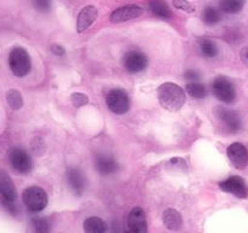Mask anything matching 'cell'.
Wrapping results in <instances>:
<instances>
[{"label":"cell","instance_id":"5","mask_svg":"<svg viewBox=\"0 0 248 233\" xmlns=\"http://www.w3.org/2000/svg\"><path fill=\"white\" fill-rule=\"evenodd\" d=\"M106 102L108 108L115 114H125L130 109V99L125 90L113 89L107 94Z\"/></svg>","mask_w":248,"mask_h":233},{"label":"cell","instance_id":"2","mask_svg":"<svg viewBox=\"0 0 248 233\" xmlns=\"http://www.w3.org/2000/svg\"><path fill=\"white\" fill-rule=\"evenodd\" d=\"M0 194H1V203L4 208H6L11 214H16L18 210L16 205L17 189L11 177L4 170L0 172Z\"/></svg>","mask_w":248,"mask_h":233},{"label":"cell","instance_id":"17","mask_svg":"<svg viewBox=\"0 0 248 233\" xmlns=\"http://www.w3.org/2000/svg\"><path fill=\"white\" fill-rule=\"evenodd\" d=\"M162 222L169 230L178 231L182 227L183 220H182V215L179 214V211L174 210V209H167L162 215Z\"/></svg>","mask_w":248,"mask_h":233},{"label":"cell","instance_id":"32","mask_svg":"<svg viewBox=\"0 0 248 233\" xmlns=\"http://www.w3.org/2000/svg\"><path fill=\"white\" fill-rule=\"evenodd\" d=\"M240 55H241L242 62H244L245 65H246L248 67V46L242 49V51H241V53H240Z\"/></svg>","mask_w":248,"mask_h":233},{"label":"cell","instance_id":"29","mask_svg":"<svg viewBox=\"0 0 248 233\" xmlns=\"http://www.w3.org/2000/svg\"><path fill=\"white\" fill-rule=\"evenodd\" d=\"M35 9L40 12H46L51 7V0H31Z\"/></svg>","mask_w":248,"mask_h":233},{"label":"cell","instance_id":"26","mask_svg":"<svg viewBox=\"0 0 248 233\" xmlns=\"http://www.w3.org/2000/svg\"><path fill=\"white\" fill-rule=\"evenodd\" d=\"M166 167L170 170H174V171H177V170H179V171H186V160L182 159V158H173V159H171L167 163Z\"/></svg>","mask_w":248,"mask_h":233},{"label":"cell","instance_id":"3","mask_svg":"<svg viewBox=\"0 0 248 233\" xmlns=\"http://www.w3.org/2000/svg\"><path fill=\"white\" fill-rule=\"evenodd\" d=\"M9 66L16 77H26L31 68V56L23 48L12 49L9 55Z\"/></svg>","mask_w":248,"mask_h":233},{"label":"cell","instance_id":"21","mask_svg":"<svg viewBox=\"0 0 248 233\" xmlns=\"http://www.w3.org/2000/svg\"><path fill=\"white\" fill-rule=\"evenodd\" d=\"M222 11L227 14H239L245 6V0H219Z\"/></svg>","mask_w":248,"mask_h":233},{"label":"cell","instance_id":"25","mask_svg":"<svg viewBox=\"0 0 248 233\" xmlns=\"http://www.w3.org/2000/svg\"><path fill=\"white\" fill-rule=\"evenodd\" d=\"M31 225H33L34 230L36 232H47L50 230V225H48L47 218L45 217H35L31 220Z\"/></svg>","mask_w":248,"mask_h":233},{"label":"cell","instance_id":"11","mask_svg":"<svg viewBox=\"0 0 248 233\" xmlns=\"http://www.w3.org/2000/svg\"><path fill=\"white\" fill-rule=\"evenodd\" d=\"M216 116L222 121V124L224 125V128L227 129L229 133H237L240 129L242 128L241 118H240L239 114L235 111H232V109L227 108H219L216 109Z\"/></svg>","mask_w":248,"mask_h":233},{"label":"cell","instance_id":"14","mask_svg":"<svg viewBox=\"0 0 248 233\" xmlns=\"http://www.w3.org/2000/svg\"><path fill=\"white\" fill-rule=\"evenodd\" d=\"M67 181L72 191L77 196H81L86 188V177L84 176V172L79 167L70 166L67 169Z\"/></svg>","mask_w":248,"mask_h":233},{"label":"cell","instance_id":"6","mask_svg":"<svg viewBox=\"0 0 248 233\" xmlns=\"http://www.w3.org/2000/svg\"><path fill=\"white\" fill-rule=\"evenodd\" d=\"M212 90L215 96L224 103H232L236 99V90L234 84L225 77L216 78L212 83Z\"/></svg>","mask_w":248,"mask_h":233},{"label":"cell","instance_id":"18","mask_svg":"<svg viewBox=\"0 0 248 233\" xmlns=\"http://www.w3.org/2000/svg\"><path fill=\"white\" fill-rule=\"evenodd\" d=\"M149 9L156 17L169 19L172 17V11L164 0H149Z\"/></svg>","mask_w":248,"mask_h":233},{"label":"cell","instance_id":"20","mask_svg":"<svg viewBox=\"0 0 248 233\" xmlns=\"http://www.w3.org/2000/svg\"><path fill=\"white\" fill-rule=\"evenodd\" d=\"M199 48H200L201 53L207 58H215L219 53L218 45L211 39H201L199 41Z\"/></svg>","mask_w":248,"mask_h":233},{"label":"cell","instance_id":"1","mask_svg":"<svg viewBox=\"0 0 248 233\" xmlns=\"http://www.w3.org/2000/svg\"><path fill=\"white\" fill-rule=\"evenodd\" d=\"M160 104L170 112H178L186 103V91L174 83H164L157 87Z\"/></svg>","mask_w":248,"mask_h":233},{"label":"cell","instance_id":"15","mask_svg":"<svg viewBox=\"0 0 248 233\" xmlns=\"http://www.w3.org/2000/svg\"><path fill=\"white\" fill-rule=\"evenodd\" d=\"M98 17V10L93 6V5H87L85 6L81 11L79 12L77 18V31L79 33H82L86 29L91 27V24Z\"/></svg>","mask_w":248,"mask_h":233},{"label":"cell","instance_id":"23","mask_svg":"<svg viewBox=\"0 0 248 233\" xmlns=\"http://www.w3.org/2000/svg\"><path fill=\"white\" fill-rule=\"evenodd\" d=\"M202 19L207 26H216L220 21V12L216 7L207 6L202 12Z\"/></svg>","mask_w":248,"mask_h":233},{"label":"cell","instance_id":"22","mask_svg":"<svg viewBox=\"0 0 248 233\" xmlns=\"http://www.w3.org/2000/svg\"><path fill=\"white\" fill-rule=\"evenodd\" d=\"M186 92H188V94L195 100L205 99V97L207 96V87H206L203 84H200V83L198 82H193L186 84Z\"/></svg>","mask_w":248,"mask_h":233},{"label":"cell","instance_id":"28","mask_svg":"<svg viewBox=\"0 0 248 233\" xmlns=\"http://www.w3.org/2000/svg\"><path fill=\"white\" fill-rule=\"evenodd\" d=\"M173 6L176 9L182 10V11L188 12V14L195 12V6L191 2H189L188 0H173Z\"/></svg>","mask_w":248,"mask_h":233},{"label":"cell","instance_id":"19","mask_svg":"<svg viewBox=\"0 0 248 233\" xmlns=\"http://www.w3.org/2000/svg\"><path fill=\"white\" fill-rule=\"evenodd\" d=\"M84 230L87 233H103L107 231V225L102 218L92 216L85 220Z\"/></svg>","mask_w":248,"mask_h":233},{"label":"cell","instance_id":"16","mask_svg":"<svg viewBox=\"0 0 248 233\" xmlns=\"http://www.w3.org/2000/svg\"><path fill=\"white\" fill-rule=\"evenodd\" d=\"M96 169L99 174L108 176L118 171L119 164L111 155L98 154L96 157Z\"/></svg>","mask_w":248,"mask_h":233},{"label":"cell","instance_id":"27","mask_svg":"<svg viewBox=\"0 0 248 233\" xmlns=\"http://www.w3.org/2000/svg\"><path fill=\"white\" fill-rule=\"evenodd\" d=\"M70 101H72L73 106L79 108V107H82L89 103V97L85 94H81V92H75V94L70 96Z\"/></svg>","mask_w":248,"mask_h":233},{"label":"cell","instance_id":"30","mask_svg":"<svg viewBox=\"0 0 248 233\" xmlns=\"http://www.w3.org/2000/svg\"><path fill=\"white\" fill-rule=\"evenodd\" d=\"M184 78L188 80H199L200 79V73L195 69H189L184 73Z\"/></svg>","mask_w":248,"mask_h":233},{"label":"cell","instance_id":"13","mask_svg":"<svg viewBox=\"0 0 248 233\" xmlns=\"http://www.w3.org/2000/svg\"><path fill=\"white\" fill-rule=\"evenodd\" d=\"M127 227L133 233H145L148 230L147 216L140 206L131 209L127 215Z\"/></svg>","mask_w":248,"mask_h":233},{"label":"cell","instance_id":"24","mask_svg":"<svg viewBox=\"0 0 248 233\" xmlns=\"http://www.w3.org/2000/svg\"><path fill=\"white\" fill-rule=\"evenodd\" d=\"M6 101L12 109H19L23 106V99L22 95L17 90H9L6 92Z\"/></svg>","mask_w":248,"mask_h":233},{"label":"cell","instance_id":"31","mask_svg":"<svg viewBox=\"0 0 248 233\" xmlns=\"http://www.w3.org/2000/svg\"><path fill=\"white\" fill-rule=\"evenodd\" d=\"M51 52L55 53L56 56H63L65 53V50L64 48H63L62 45H58V44H53V45H51Z\"/></svg>","mask_w":248,"mask_h":233},{"label":"cell","instance_id":"12","mask_svg":"<svg viewBox=\"0 0 248 233\" xmlns=\"http://www.w3.org/2000/svg\"><path fill=\"white\" fill-rule=\"evenodd\" d=\"M219 188L223 192L234 194L237 198H247L248 196L246 182H245V180L242 177L239 176H232L229 179L222 181L219 183Z\"/></svg>","mask_w":248,"mask_h":233},{"label":"cell","instance_id":"8","mask_svg":"<svg viewBox=\"0 0 248 233\" xmlns=\"http://www.w3.org/2000/svg\"><path fill=\"white\" fill-rule=\"evenodd\" d=\"M143 14H144V9L142 6L136 4H130L114 10L110 14V16H109V19L113 23H123V22L130 21V19L138 18Z\"/></svg>","mask_w":248,"mask_h":233},{"label":"cell","instance_id":"4","mask_svg":"<svg viewBox=\"0 0 248 233\" xmlns=\"http://www.w3.org/2000/svg\"><path fill=\"white\" fill-rule=\"evenodd\" d=\"M22 199L26 208L31 213H40L47 206V194L38 186H31L24 189Z\"/></svg>","mask_w":248,"mask_h":233},{"label":"cell","instance_id":"7","mask_svg":"<svg viewBox=\"0 0 248 233\" xmlns=\"http://www.w3.org/2000/svg\"><path fill=\"white\" fill-rule=\"evenodd\" d=\"M9 160L12 169L19 174H28L33 169L31 157L22 148H11L9 150Z\"/></svg>","mask_w":248,"mask_h":233},{"label":"cell","instance_id":"9","mask_svg":"<svg viewBox=\"0 0 248 233\" xmlns=\"http://www.w3.org/2000/svg\"><path fill=\"white\" fill-rule=\"evenodd\" d=\"M227 154L235 169L242 170L248 164V150L245 145L240 142H234L228 147Z\"/></svg>","mask_w":248,"mask_h":233},{"label":"cell","instance_id":"10","mask_svg":"<svg viewBox=\"0 0 248 233\" xmlns=\"http://www.w3.org/2000/svg\"><path fill=\"white\" fill-rule=\"evenodd\" d=\"M148 66V57L138 50L128 51L124 56V67L130 73H140L144 70Z\"/></svg>","mask_w":248,"mask_h":233}]
</instances>
